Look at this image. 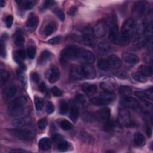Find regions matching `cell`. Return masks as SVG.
Instances as JSON below:
<instances>
[{"mask_svg": "<svg viewBox=\"0 0 153 153\" xmlns=\"http://www.w3.org/2000/svg\"><path fill=\"white\" fill-rule=\"evenodd\" d=\"M137 31V25L134 19H128L123 23L121 27L120 44H126L135 35Z\"/></svg>", "mask_w": 153, "mask_h": 153, "instance_id": "obj_1", "label": "cell"}, {"mask_svg": "<svg viewBox=\"0 0 153 153\" xmlns=\"http://www.w3.org/2000/svg\"><path fill=\"white\" fill-rule=\"evenodd\" d=\"M26 107V100L24 97H16L9 103L7 109L10 116L16 117L22 114Z\"/></svg>", "mask_w": 153, "mask_h": 153, "instance_id": "obj_2", "label": "cell"}, {"mask_svg": "<svg viewBox=\"0 0 153 153\" xmlns=\"http://www.w3.org/2000/svg\"><path fill=\"white\" fill-rule=\"evenodd\" d=\"M82 50L78 47L69 45L65 47L60 53L61 61L66 62L69 60L76 59L80 57Z\"/></svg>", "mask_w": 153, "mask_h": 153, "instance_id": "obj_3", "label": "cell"}, {"mask_svg": "<svg viewBox=\"0 0 153 153\" xmlns=\"http://www.w3.org/2000/svg\"><path fill=\"white\" fill-rule=\"evenodd\" d=\"M108 38L114 43L120 44L121 36L119 34L116 20L114 17H111L108 22Z\"/></svg>", "mask_w": 153, "mask_h": 153, "instance_id": "obj_4", "label": "cell"}, {"mask_svg": "<svg viewBox=\"0 0 153 153\" xmlns=\"http://www.w3.org/2000/svg\"><path fill=\"white\" fill-rule=\"evenodd\" d=\"M115 93L110 91H104L98 96L94 97L92 99L93 104L97 106H102L109 104L113 102L115 99Z\"/></svg>", "mask_w": 153, "mask_h": 153, "instance_id": "obj_5", "label": "cell"}, {"mask_svg": "<svg viewBox=\"0 0 153 153\" xmlns=\"http://www.w3.org/2000/svg\"><path fill=\"white\" fill-rule=\"evenodd\" d=\"M152 27L150 26H148L144 30L143 33L140 35L136 40L134 42V45L137 48H140L143 47L146 44H147L148 42H149V39L151 38L152 36Z\"/></svg>", "mask_w": 153, "mask_h": 153, "instance_id": "obj_6", "label": "cell"}, {"mask_svg": "<svg viewBox=\"0 0 153 153\" xmlns=\"http://www.w3.org/2000/svg\"><path fill=\"white\" fill-rule=\"evenodd\" d=\"M10 131L12 134L22 140H29L34 137V132L31 129L17 128L11 130Z\"/></svg>", "mask_w": 153, "mask_h": 153, "instance_id": "obj_7", "label": "cell"}, {"mask_svg": "<svg viewBox=\"0 0 153 153\" xmlns=\"http://www.w3.org/2000/svg\"><path fill=\"white\" fill-rule=\"evenodd\" d=\"M82 39L84 43L88 46L93 47L96 43V36H94L93 29L87 26L82 30Z\"/></svg>", "mask_w": 153, "mask_h": 153, "instance_id": "obj_8", "label": "cell"}, {"mask_svg": "<svg viewBox=\"0 0 153 153\" xmlns=\"http://www.w3.org/2000/svg\"><path fill=\"white\" fill-rule=\"evenodd\" d=\"M118 121L120 126L128 127L132 125L133 120L130 113L124 109H121L119 112Z\"/></svg>", "mask_w": 153, "mask_h": 153, "instance_id": "obj_9", "label": "cell"}, {"mask_svg": "<svg viewBox=\"0 0 153 153\" xmlns=\"http://www.w3.org/2000/svg\"><path fill=\"white\" fill-rule=\"evenodd\" d=\"M95 117L97 121L101 123H106L109 121L111 112L109 108H105L101 109L95 113Z\"/></svg>", "mask_w": 153, "mask_h": 153, "instance_id": "obj_10", "label": "cell"}, {"mask_svg": "<svg viewBox=\"0 0 153 153\" xmlns=\"http://www.w3.org/2000/svg\"><path fill=\"white\" fill-rule=\"evenodd\" d=\"M106 25L103 22H99L97 23L93 29V32L94 36L98 38H102L104 37L106 35Z\"/></svg>", "mask_w": 153, "mask_h": 153, "instance_id": "obj_11", "label": "cell"}, {"mask_svg": "<svg viewBox=\"0 0 153 153\" xmlns=\"http://www.w3.org/2000/svg\"><path fill=\"white\" fill-rule=\"evenodd\" d=\"M83 76L88 79H92L96 77V72L94 68L91 64H85L82 67Z\"/></svg>", "mask_w": 153, "mask_h": 153, "instance_id": "obj_12", "label": "cell"}, {"mask_svg": "<svg viewBox=\"0 0 153 153\" xmlns=\"http://www.w3.org/2000/svg\"><path fill=\"white\" fill-rule=\"evenodd\" d=\"M139 102L137 101V99L131 96L123 98L121 102V105L123 106H124V108L131 109H135L139 107Z\"/></svg>", "mask_w": 153, "mask_h": 153, "instance_id": "obj_13", "label": "cell"}, {"mask_svg": "<svg viewBox=\"0 0 153 153\" xmlns=\"http://www.w3.org/2000/svg\"><path fill=\"white\" fill-rule=\"evenodd\" d=\"M17 87L14 85H10L5 87L2 91V97L4 100L7 101L13 98L17 93Z\"/></svg>", "mask_w": 153, "mask_h": 153, "instance_id": "obj_14", "label": "cell"}, {"mask_svg": "<svg viewBox=\"0 0 153 153\" xmlns=\"http://www.w3.org/2000/svg\"><path fill=\"white\" fill-rule=\"evenodd\" d=\"M60 78V71L57 67L56 66H52L50 67L48 72L47 78L50 83H54L56 82Z\"/></svg>", "mask_w": 153, "mask_h": 153, "instance_id": "obj_15", "label": "cell"}, {"mask_svg": "<svg viewBox=\"0 0 153 153\" xmlns=\"http://www.w3.org/2000/svg\"><path fill=\"white\" fill-rule=\"evenodd\" d=\"M108 63L109 67L113 69H118L121 67L123 65L122 60L117 56L115 54H112L109 56L108 60Z\"/></svg>", "mask_w": 153, "mask_h": 153, "instance_id": "obj_16", "label": "cell"}, {"mask_svg": "<svg viewBox=\"0 0 153 153\" xmlns=\"http://www.w3.org/2000/svg\"><path fill=\"white\" fill-rule=\"evenodd\" d=\"M145 4L143 2H136L133 7V13L137 17H141L145 13Z\"/></svg>", "mask_w": 153, "mask_h": 153, "instance_id": "obj_17", "label": "cell"}, {"mask_svg": "<svg viewBox=\"0 0 153 153\" xmlns=\"http://www.w3.org/2000/svg\"><path fill=\"white\" fill-rule=\"evenodd\" d=\"M79 58L86 63V64H92L95 60L93 53L87 50H82Z\"/></svg>", "mask_w": 153, "mask_h": 153, "instance_id": "obj_18", "label": "cell"}, {"mask_svg": "<svg viewBox=\"0 0 153 153\" xmlns=\"http://www.w3.org/2000/svg\"><path fill=\"white\" fill-rule=\"evenodd\" d=\"M123 60L127 63L134 65L139 62V58L138 56L134 54L125 52L122 54Z\"/></svg>", "mask_w": 153, "mask_h": 153, "instance_id": "obj_19", "label": "cell"}, {"mask_svg": "<svg viewBox=\"0 0 153 153\" xmlns=\"http://www.w3.org/2000/svg\"><path fill=\"white\" fill-rule=\"evenodd\" d=\"M31 122V118L29 117H23L13 121L12 124L16 127H22L23 126L29 124Z\"/></svg>", "mask_w": 153, "mask_h": 153, "instance_id": "obj_20", "label": "cell"}, {"mask_svg": "<svg viewBox=\"0 0 153 153\" xmlns=\"http://www.w3.org/2000/svg\"><path fill=\"white\" fill-rule=\"evenodd\" d=\"M38 23V19L34 14H30L28 17L26 25L28 29L34 30L37 26Z\"/></svg>", "mask_w": 153, "mask_h": 153, "instance_id": "obj_21", "label": "cell"}, {"mask_svg": "<svg viewBox=\"0 0 153 153\" xmlns=\"http://www.w3.org/2000/svg\"><path fill=\"white\" fill-rule=\"evenodd\" d=\"M112 50V46L106 42H102L97 46V51L101 55H106Z\"/></svg>", "mask_w": 153, "mask_h": 153, "instance_id": "obj_22", "label": "cell"}, {"mask_svg": "<svg viewBox=\"0 0 153 153\" xmlns=\"http://www.w3.org/2000/svg\"><path fill=\"white\" fill-rule=\"evenodd\" d=\"M70 75L71 78L74 79H81L84 77L82 68L78 66H74L71 68Z\"/></svg>", "mask_w": 153, "mask_h": 153, "instance_id": "obj_23", "label": "cell"}, {"mask_svg": "<svg viewBox=\"0 0 153 153\" xmlns=\"http://www.w3.org/2000/svg\"><path fill=\"white\" fill-rule=\"evenodd\" d=\"M82 91L87 94L92 95L97 91V87L95 84L84 83L81 86Z\"/></svg>", "mask_w": 153, "mask_h": 153, "instance_id": "obj_24", "label": "cell"}, {"mask_svg": "<svg viewBox=\"0 0 153 153\" xmlns=\"http://www.w3.org/2000/svg\"><path fill=\"white\" fill-rule=\"evenodd\" d=\"M100 87L105 90V91L112 92L117 88V84L110 81H103L100 83Z\"/></svg>", "mask_w": 153, "mask_h": 153, "instance_id": "obj_25", "label": "cell"}, {"mask_svg": "<svg viewBox=\"0 0 153 153\" xmlns=\"http://www.w3.org/2000/svg\"><path fill=\"white\" fill-rule=\"evenodd\" d=\"M51 146V141L48 137H42L38 142V146L41 150L46 151L49 149Z\"/></svg>", "mask_w": 153, "mask_h": 153, "instance_id": "obj_26", "label": "cell"}, {"mask_svg": "<svg viewBox=\"0 0 153 153\" xmlns=\"http://www.w3.org/2000/svg\"><path fill=\"white\" fill-rule=\"evenodd\" d=\"M134 142L137 146H143L145 143V138L143 134L139 131L134 134Z\"/></svg>", "mask_w": 153, "mask_h": 153, "instance_id": "obj_27", "label": "cell"}, {"mask_svg": "<svg viewBox=\"0 0 153 153\" xmlns=\"http://www.w3.org/2000/svg\"><path fill=\"white\" fill-rule=\"evenodd\" d=\"M18 5L24 10H29L32 8L35 4V1L33 0H19L16 1Z\"/></svg>", "mask_w": 153, "mask_h": 153, "instance_id": "obj_28", "label": "cell"}, {"mask_svg": "<svg viewBox=\"0 0 153 153\" xmlns=\"http://www.w3.org/2000/svg\"><path fill=\"white\" fill-rule=\"evenodd\" d=\"M14 43L17 46L20 47L23 44L25 39L22 34V32L20 30H17L14 33Z\"/></svg>", "mask_w": 153, "mask_h": 153, "instance_id": "obj_29", "label": "cell"}, {"mask_svg": "<svg viewBox=\"0 0 153 153\" xmlns=\"http://www.w3.org/2000/svg\"><path fill=\"white\" fill-rule=\"evenodd\" d=\"M74 100L75 104L79 106H85L88 103V100L86 97L81 94L76 95Z\"/></svg>", "mask_w": 153, "mask_h": 153, "instance_id": "obj_30", "label": "cell"}, {"mask_svg": "<svg viewBox=\"0 0 153 153\" xmlns=\"http://www.w3.org/2000/svg\"><path fill=\"white\" fill-rule=\"evenodd\" d=\"M119 94L123 98L131 96L132 94L131 89L126 85L121 86L119 88Z\"/></svg>", "mask_w": 153, "mask_h": 153, "instance_id": "obj_31", "label": "cell"}, {"mask_svg": "<svg viewBox=\"0 0 153 153\" xmlns=\"http://www.w3.org/2000/svg\"><path fill=\"white\" fill-rule=\"evenodd\" d=\"M138 72L145 76H150L152 75V69L146 65H140L138 68Z\"/></svg>", "mask_w": 153, "mask_h": 153, "instance_id": "obj_32", "label": "cell"}, {"mask_svg": "<svg viewBox=\"0 0 153 153\" xmlns=\"http://www.w3.org/2000/svg\"><path fill=\"white\" fill-rule=\"evenodd\" d=\"M139 106H140L141 109L145 113H150L152 110V104L148 101L142 100L140 103H139Z\"/></svg>", "mask_w": 153, "mask_h": 153, "instance_id": "obj_33", "label": "cell"}, {"mask_svg": "<svg viewBox=\"0 0 153 153\" xmlns=\"http://www.w3.org/2000/svg\"><path fill=\"white\" fill-rule=\"evenodd\" d=\"M131 77L134 81H136L138 82H140V83L145 82L147 81L146 77L143 76V75H142L139 72H135L132 73Z\"/></svg>", "mask_w": 153, "mask_h": 153, "instance_id": "obj_34", "label": "cell"}, {"mask_svg": "<svg viewBox=\"0 0 153 153\" xmlns=\"http://www.w3.org/2000/svg\"><path fill=\"white\" fill-rule=\"evenodd\" d=\"M56 27L54 24H53L52 23H50L47 24L44 27V30H43V33L45 36H48L54 32V30H56Z\"/></svg>", "mask_w": 153, "mask_h": 153, "instance_id": "obj_35", "label": "cell"}, {"mask_svg": "<svg viewBox=\"0 0 153 153\" xmlns=\"http://www.w3.org/2000/svg\"><path fill=\"white\" fill-rule=\"evenodd\" d=\"M71 147L70 143L65 140H62L58 143L57 149L62 152H65L68 151Z\"/></svg>", "mask_w": 153, "mask_h": 153, "instance_id": "obj_36", "label": "cell"}, {"mask_svg": "<svg viewBox=\"0 0 153 153\" xmlns=\"http://www.w3.org/2000/svg\"><path fill=\"white\" fill-rule=\"evenodd\" d=\"M78 117H79V111L78 108L76 106H73L71 109L70 113H69V117L71 120L72 121L75 122L78 120Z\"/></svg>", "mask_w": 153, "mask_h": 153, "instance_id": "obj_37", "label": "cell"}, {"mask_svg": "<svg viewBox=\"0 0 153 153\" xmlns=\"http://www.w3.org/2000/svg\"><path fill=\"white\" fill-rule=\"evenodd\" d=\"M10 76V74L5 69H1L0 71V82H1V85H2L4 83L6 82V81L8 79Z\"/></svg>", "mask_w": 153, "mask_h": 153, "instance_id": "obj_38", "label": "cell"}, {"mask_svg": "<svg viewBox=\"0 0 153 153\" xmlns=\"http://www.w3.org/2000/svg\"><path fill=\"white\" fill-rule=\"evenodd\" d=\"M59 125L61 128H62L63 130H69L72 127V125L71 123V122L65 119L60 121Z\"/></svg>", "mask_w": 153, "mask_h": 153, "instance_id": "obj_39", "label": "cell"}, {"mask_svg": "<svg viewBox=\"0 0 153 153\" xmlns=\"http://www.w3.org/2000/svg\"><path fill=\"white\" fill-rule=\"evenodd\" d=\"M97 66L100 69L103 71H107L109 68V65L108 63L107 60L105 59L99 60L97 62Z\"/></svg>", "mask_w": 153, "mask_h": 153, "instance_id": "obj_40", "label": "cell"}, {"mask_svg": "<svg viewBox=\"0 0 153 153\" xmlns=\"http://www.w3.org/2000/svg\"><path fill=\"white\" fill-rule=\"evenodd\" d=\"M51 56V53L48 50H44L40 56H39V63H43L44 62H45L46 60H47L49 57Z\"/></svg>", "mask_w": 153, "mask_h": 153, "instance_id": "obj_41", "label": "cell"}, {"mask_svg": "<svg viewBox=\"0 0 153 153\" xmlns=\"http://www.w3.org/2000/svg\"><path fill=\"white\" fill-rule=\"evenodd\" d=\"M34 102H35V108H36V110L41 111L43 108V105H44L43 100L38 96H35L34 98Z\"/></svg>", "mask_w": 153, "mask_h": 153, "instance_id": "obj_42", "label": "cell"}, {"mask_svg": "<svg viewBox=\"0 0 153 153\" xmlns=\"http://www.w3.org/2000/svg\"><path fill=\"white\" fill-rule=\"evenodd\" d=\"M68 103L65 101H62L60 104V108H59V111L60 113L62 115L65 114L68 111Z\"/></svg>", "mask_w": 153, "mask_h": 153, "instance_id": "obj_43", "label": "cell"}, {"mask_svg": "<svg viewBox=\"0 0 153 153\" xmlns=\"http://www.w3.org/2000/svg\"><path fill=\"white\" fill-rule=\"evenodd\" d=\"M26 52L23 49H20L16 51V57L19 60H24L26 57Z\"/></svg>", "mask_w": 153, "mask_h": 153, "instance_id": "obj_44", "label": "cell"}, {"mask_svg": "<svg viewBox=\"0 0 153 153\" xmlns=\"http://www.w3.org/2000/svg\"><path fill=\"white\" fill-rule=\"evenodd\" d=\"M27 53L29 58L30 59H33L35 56L36 48L34 46H30L27 49Z\"/></svg>", "mask_w": 153, "mask_h": 153, "instance_id": "obj_45", "label": "cell"}, {"mask_svg": "<svg viewBox=\"0 0 153 153\" xmlns=\"http://www.w3.org/2000/svg\"><path fill=\"white\" fill-rule=\"evenodd\" d=\"M54 13L61 21H64L65 14H64L63 11L60 8H55L54 10Z\"/></svg>", "mask_w": 153, "mask_h": 153, "instance_id": "obj_46", "label": "cell"}, {"mask_svg": "<svg viewBox=\"0 0 153 153\" xmlns=\"http://www.w3.org/2000/svg\"><path fill=\"white\" fill-rule=\"evenodd\" d=\"M47 124L48 123L46 118H41L38 122V126L40 129L43 130L47 127Z\"/></svg>", "mask_w": 153, "mask_h": 153, "instance_id": "obj_47", "label": "cell"}, {"mask_svg": "<svg viewBox=\"0 0 153 153\" xmlns=\"http://www.w3.org/2000/svg\"><path fill=\"white\" fill-rule=\"evenodd\" d=\"M61 39H62V36H55V37L49 39L47 41V42L50 44H53V45L57 44L60 42Z\"/></svg>", "mask_w": 153, "mask_h": 153, "instance_id": "obj_48", "label": "cell"}, {"mask_svg": "<svg viewBox=\"0 0 153 153\" xmlns=\"http://www.w3.org/2000/svg\"><path fill=\"white\" fill-rule=\"evenodd\" d=\"M54 109H55V108H54V106L53 104V103H51V102H47V106H46V112L48 114H52L53 112H54Z\"/></svg>", "mask_w": 153, "mask_h": 153, "instance_id": "obj_49", "label": "cell"}, {"mask_svg": "<svg viewBox=\"0 0 153 153\" xmlns=\"http://www.w3.org/2000/svg\"><path fill=\"white\" fill-rule=\"evenodd\" d=\"M51 91L54 96H60L62 94V91L56 86H54L52 88Z\"/></svg>", "mask_w": 153, "mask_h": 153, "instance_id": "obj_50", "label": "cell"}, {"mask_svg": "<svg viewBox=\"0 0 153 153\" xmlns=\"http://www.w3.org/2000/svg\"><path fill=\"white\" fill-rule=\"evenodd\" d=\"M13 22V17L11 15H8L5 18V23L7 27L10 28L11 27Z\"/></svg>", "mask_w": 153, "mask_h": 153, "instance_id": "obj_51", "label": "cell"}, {"mask_svg": "<svg viewBox=\"0 0 153 153\" xmlns=\"http://www.w3.org/2000/svg\"><path fill=\"white\" fill-rule=\"evenodd\" d=\"M52 139L54 142L56 143H59L60 141L63 140V136L62 135H60V134H54L53 136H52Z\"/></svg>", "mask_w": 153, "mask_h": 153, "instance_id": "obj_52", "label": "cell"}, {"mask_svg": "<svg viewBox=\"0 0 153 153\" xmlns=\"http://www.w3.org/2000/svg\"><path fill=\"white\" fill-rule=\"evenodd\" d=\"M30 78L32 81L35 83L38 82L39 81V76L36 72H32L30 75Z\"/></svg>", "mask_w": 153, "mask_h": 153, "instance_id": "obj_53", "label": "cell"}, {"mask_svg": "<svg viewBox=\"0 0 153 153\" xmlns=\"http://www.w3.org/2000/svg\"><path fill=\"white\" fill-rule=\"evenodd\" d=\"M5 45H4V41H3V39L1 38V55L2 57L5 56Z\"/></svg>", "mask_w": 153, "mask_h": 153, "instance_id": "obj_54", "label": "cell"}, {"mask_svg": "<svg viewBox=\"0 0 153 153\" xmlns=\"http://www.w3.org/2000/svg\"><path fill=\"white\" fill-rule=\"evenodd\" d=\"M81 139L85 142H90L91 138V136L90 135H88L87 133H84L83 134H82V137Z\"/></svg>", "mask_w": 153, "mask_h": 153, "instance_id": "obj_55", "label": "cell"}, {"mask_svg": "<svg viewBox=\"0 0 153 153\" xmlns=\"http://www.w3.org/2000/svg\"><path fill=\"white\" fill-rule=\"evenodd\" d=\"M39 90L41 91V92H45L46 91V85H45V84L44 82H41L40 84H39Z\"/></svg>", "mask_w": 153, "mask_h": 153, "instance_id": "obj_56", "label": "cell"}, {"mask_svg": "<svg viewBox=\"0 0 153 153\" xmlns=\"http://www.w3.org/2000/svg\"><path fill=\"white\" fill-rule=\"evenodd\" d=\"M54 2L52 1H46L44 2V4L43 6H44V8H48L49 7L52 5Z\"/></svg>", "mask_w": 153, "mask_h": 153, "instance_id": "obj_57", "label": "cell"}, {"mask_svg": "<svg viewBox=\"0 0 153 153\" xmlns=\"http://www.w3.org/2000/svg\"><path fill=\"white\" fill-rule=\"evenodd\" d=\"M76 8L75 7H71V9L69 10V14L70 15H74L75 14V12H76Z\"/></svg>", "mask_w": 153, "mask_h": 153, "instance_id": "obj_58", "label": "cell"}, {"mask_svg": "<svg viewBox=\"0 0 153 153\" xmlns=\"http://www.w3.org/2000/svg\"><path fill=\"white\" fill-rule=\"evenodd\" d=\"M10 152H25V151L23 150V149H16L11 150Z\"/></svg>", "mask_w": 153, "mask_h": 153, "instance_id": "obj_59", "label": "cell"}, {"mask_svg": "<svg viewBox=\"0 0 153 153\" xmlns=\"http://www.w3.org/2000/svg\"><path fill=\"white\" fill-rule=\"evenodd\" d=\"M146 133H147V134L148 136H151V133H152V131H151V128L148 126L147 127V130H146Z\"/></svg>", "mask_w": 153, "mask_h": 153, "instance_id": "obj_60", "label": "cell"}, {"mask_svg": "<svg viewBox=\"0 0 153 153\" xmlns=\"http://www.w3.org/2000/svg\"><path fill=\"white\" fill-rule=\"evenodd\" d=\"M5 1H3V0H1V4H0V6L1 7H4V6H5Z\"/></svg>", "mask_w": 153, "mask_h": 153, "instance_id": "obj_61", "label": "cell"}]
</instances>
